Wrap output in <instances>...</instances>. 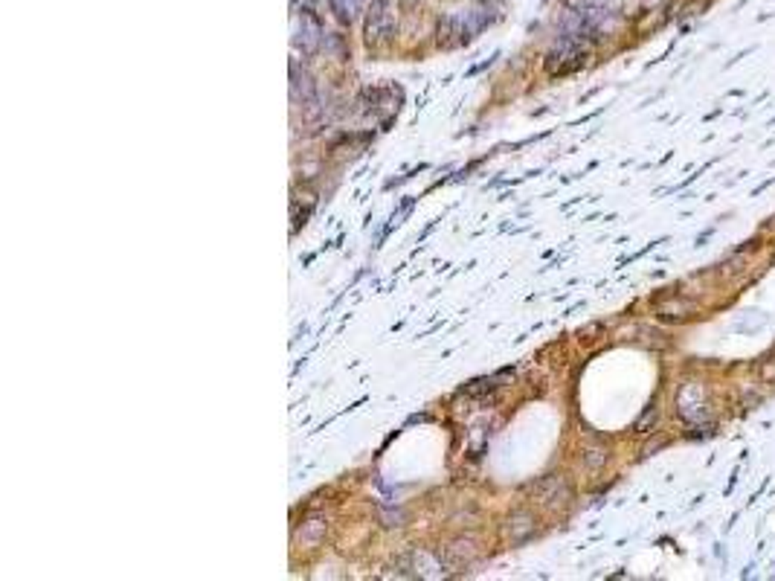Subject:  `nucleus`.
I'll return each mask as SVG.
<instances>
[{"mask_svg":"<svg viewBox=\"0 0 775 581\" xmlns=\"http://www.w3.org/2000/svg\"><path fill=\"white\" fill-rule=\"evenodd\" d=\"M676 413L691 428H700L703 421H709V393L703 384L688 381L683 384V390L676 393Z\"/></svg>","mask_w":775,"mask_h":581,"instance_id":"obj_1","label":"nucleus"},{"mask_svg":"<svg viewBox=\"0 0 775 581\" xmlns=\"http://www.w3.org/2000/svg\"><path fill=\"white\" fill-rule=\"evenodd\" d=\"M363 35L369 47H383L395 38V21L390 15V0H372L369 9H366V24H363Z\"/></svg>","mask_w":775,"mask_h":581,"instance_id":"obj_2","label":"nucleus"},{"mask_svg":"<svg viewBox=\"0 0 775 581\" xmlns=\"http://www.w3.org/2000/svg\"><path fill=\"white\" fill-rule=\"evenodd\" d=\"M398 90L395 88H366L360 96V105L366 113H395L398 111Z\"/></svg>","mask_w":775,"mask_h":581,"instance_id":"obj_3","label":"nucleus"},{"mask_svg":"<svg viewBox=\"0 0 775 581\" xmlns=\"http://www.w3.org/2000/svg\"><path fill=\"white\" fill-rule=\"evenodd\" d=\"M398 567H406V570H413V575H421V578H439L444 575V564L430 555V552H424V550H415L410 555H404L398 561Z\"/></svg>","mask_w":775,"mask_h":581,"instance_id":"obj_4","label":"nucleus"},{"mask_svg":"<svg viewBox=\"0 0 775 581\" xmlns=\"http://www.w3.org/2000/svg\"><path fill=\"white\" fill-rule=\"evenodd\" d=\"M468 38H471V29L459 15H444L439 21V47L441 50H453L468 41Z\"/></svg>","mask_w":775,"mask_h":581,"instance_id":"obj_5","label":"nucleus"},{"mask_svg":"<svg viewBox=\"0 0 775 581\" xmlns=\"http://www.w3.org/2000/svg\"><path fill=\"white\" fill-rule=\"evenodd\" d=\"M534 494L540 497L546 503V506H555V503H564V500H569V482L560 477V474H549V477H543L534 486Z\"/></svg>","mask_w":775,"mask_h":581,"instance_id":"obj_6","label":"nucleus"},{"mask_svg":"<svg viewBox=\"0 0 775 581\" xmlns=\"http://www.w3.org/2000/svg\"><path fill=\"white\" fill-rule=\"evenodd\" d=\"M476 558V540L474 538H456L453 544L444 550V564L450 570H464Z\"/></svg>","mask_w":775,"mask_h":581,"instance_id":"obj_7","label":"nucleus"},{"mask_svg":"<svg viewBox=\"0 0 775 581\" xmlns=\"http://www.w3.org/2000/svg\"><path fill=\"white\" fill-rule=\"evenodd\" d=\"M502 535H506L511 544H522L534 535V517L529 512H511L506 526H502Z\"/></svg>","mask_w":775,"mask_h":581,"instance_id":"obj_8","label":"nucleus"},{"mask_svg":"<svg viewBox=\"0 0 775 581\" xmlns=\"http://www.w3.org/2000/svg\"><path fill=\"white\" fill-rule=\"evenodd\" d=\"M506 378H509V372H499V375H491V378H476V381H471V384L462 386V396L488 401V398H494V393L502 386L499 381H506Z\"/></svg>","mask_w":775,"mask_h":581,"instance_id":"obj_9","label":"nucleus"},{"mask_svg":"<svg viewBox=\"0 0 775 581\" xmlns=\"http://www.w3.org/2000/svg\"><path fill=\"white\" fill-rule=\"evenodd\" d=\"M325 529H328L325 517H308L302 523V529H299V544L308 547V550H317L325 540Z\"/></svg>","mask_w":775,"mask_h":581,"instance_id":"obj_10","label":"nucleus"},{"mask_svg":"<svg viewBox=\"0 0 775 581\" xmlns=\"http://www.w3.org/2000/svg\"><path fill=\"white\" fill-rule=\"evenodd\" d=\"M694 302L691 300H665V302H660V317L662 320H685V317H691L694 314Z\"/></svg>","mask_w":775,"mask_h":581,"instance_id":"obj_11","label":"nucleus"},{"mask_svg":"<svg viewBox=\"0 0 775 581\" xmlns=\"http://www.w3.org/2000/svg\"><path fill=\"white\" fill-rule=\"evenodd\" d=\"M607 456H610L607 448H604V444H598V442L587 444L584 454H581V459H584V465H587V471H602L604 462H607Z\"/></svg>","mask_w":775,"mask_h":581,"instance_id":"obj_12","label":"nucleus"},{"mask_svg":"<svg viewBox=\"0 0 775 581\" xmlns=\"http://www.w3.org/2000/svg\"><path fill=\"white\" fill-rule=\"evenodd\" d=\"M656 416H660V413H656V410H653V407H650V410H648V413L642 416V421H639V424H636V430H639V433H650L648 428H653V421H656Z\"/></svg>","mask_w":775,"mask_h":581,"instance_id":"obj_13","label":"nucleus"},{"mask_svg":"<svg viewBox=\"0 0 775 581\" xmlns=\"http://www.w3.org/2000/svg\"><path fill=\"white\" fill-rule=\"evenodd\" d=\"M761 381L764 384H775V360H767L761 366Z\"/></svg>","mask_w":775,"mask_h":581,"instance_id":"obj_14","label":"nucleus"}]
</instances>
